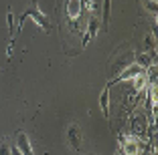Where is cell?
Wrapping results in <instances>:
<instances>
[{"label":"cell","mask_w":158,"mask_h":155,"mask_svg":"<svg viewBox=\"0 0 158 155\" xmlns=\"http://www.w3.org/2000/svg\"><path fill=\"white\" fill-rule=\"evenodd\" d=\"M27 18H33L35 24H39V26H41L45 32H51V22H49V18H47L45 14L39 10L37 4H31V6H28V8L19 16V28H23V24L27 22Z\"/></svg>","instance_id":"6da1fadb"},{"label":"cell","mask_w":158,"mask_h":155,"mask_svg":"<svg viewBox=\"0 0 158 155\" xmlns=\"http://www.w3.org/2000/svg\"><path fill=\"white\" fill-rule=\"evenodd\" d=\"M120 155H142V145L144 143L140 141V137L134 135H120Z\"/></svg>","instance_id":"7a4b0ae2"},{"label":"cell","mask_w":158,"mask_h":155,"mask_svg":"<svg viewBox=\"0 0 158 155\" xmlns=\"http://www.w3.org/2000/svg\"><path fill=\"white\" fill-rule=\"evenodd\" d=\"M83 12V2L81 0H67L65 2V16L69 20V24L73 26V30L79 28V18Z\"/></svg>","instance_id":"3957f363"},{"label":"cell","mask_w":158,"mask_h":155,"mask_svg":"<svg viewBox=\"0 0 158 155\" xmlns=\"http://www.w3.org/2000/svg\"><path fill=\"white\" fill-rule=\"evenodd\" d=\"M146 127H148V115L146 113H134L130 119V135L134 137H144L146 135Z\"/></svg>","instance_id":"277c9868"},{"label":"cell","mask_w":158,"mask_h":155,"mask_svg":"<svg viewBox=\"0 0 158 155\" xmlns=\"http://www.w3.org/2000/svg\"><path fill=\"white\" fill-rule=\"evenodd\" d=\"M67 141L73 147V151H81V143H83V135H81V129H79L77 123H71L67 127Z\"/></svg>","instance_id":"5b68a950"},{"label":"cell","mask_w":158,"mask_h":155,"mask_svg":"<svg viewBox=\"0 0 158 155\" xmlns=\"http://www.w3.org/2000/svg\"><path fill=\"white\" fill-rule=\"evenodd\" d=\"M99 28H102V20H99L98 16H89V22H87V28H85V32H83V41H81V46H85L89 41H93V38L98 37Z\"/></svg>","instance_id":"8992f818"},{"label":"cell","mask_w":158,"mask_h":155,"mask_svg":"<svg viewBox=\"0 0 158 155\" xmlns=\"http://www.w3.org/2000/svg\"><path fill=\"white\" fill-rule=\"evenodd\" d=\"M14 147H16L23 155H35L33 153V147H31V141H28V135L24 131L16 133V143H14Z\"/></svg>","instance_id":"52a82bcc"},{"label":"cell","mask_w":158,"mask_h":155,"mask_svg":"<svg viewBox=\"0 0 158 155\" xmlns=\"http://www.w3.org/2000/svg\"><path fill=\"white\" fill-rule=\"evenodd\" d=\"M134 63V52H126V55H122L120 59L116 60V64L112 67V73H114V77H116L118 73H120L122 68H126L128 64H132Z\"/></svg>","instance_id":"ba28073f"},{"label":"cell","mask_w":158,"mask_h":155,"mask_svg":"<svg viewBox=\"0 0 158 155\" xmlns=\"http://www.w3.org/2000/svg\"><path fill=\"white\" fill-rule=\"evenodd\" d=\"M134 63L140 64L142 68H148L152 63H156V55H150V52H138V55H134Z\"/></svg>","instance_id":"9c48e42d"},{"label":"cell","mask_w":158,"mask_h":155,"mask_svg":"<svg viewBox=\"0 0 158 155\" xmlns=\"http://www.w3.org/2000/svg\"><path fill=\"white\" fill-rule=\"evenodd\" d=\"M99 107L103 111V117L110 119V87H103L102 95H99Z\"/></svg>","instance_id":"30bf717a"},{"label":"cell","mask_w":158,"mask_h":155,"mask_svg":"<svg viewBox=\"0 0 158 155\" xmlns=\"http://www.w3.org/2000/svg\"><path fill=\"white\" fill-rule=\"evenodd\" d=\"M110 12H112V0H103V6H102V24H103V30H107V24H110Z\"/></svg>","instance_id":"8fae6325"},{"label":"cell","mask_w":158,"mask_h":155,"mask_svg":"<svg viewBox=\"0 0 158 155\" xmlns=\"http://www.w3.org/2000/svg\"><path fill=\"white\" fill-rule=\"evenodd\" d=\"M144 46H146V52H150V55H156V41H154V32H148V34H146Z\"/></svg>","instance_id":"7c38bea8"},{"label":"cell","mask_w":158,"mask_h":155,"mask_svg":"<svg viewBox=\"0 0 158 155\" xmlns=\"http://www.w3.org/2000/svg\"><path fill=\"white\" fill-rule=\"evenodd\" d=\"M83 2V10H87L89 16H95V12H98V2L95 0H81Z\"/></svg>","instance_id":"4fadbf2b"},{"label":"cell","mask_w":158,"mask_h":155,"mask_svg":"<svg viewBox=\"0 0 158 155\" xmlns=\"http://www.w3.org/2000/svg\"><path fill=\"white\" fill-rule=\"evenodd\" d=\"M142 4H144V8L148 10L152 16L158 14V2H156V0H142Z\"/></svg>","instance_id":"5bb4252c"},{"label":"cell","mask_w":158,"mask_h":155,"mask_svg":"<svg viewBox=\"0 0 158 155\" xmlns=\"http://www.w3.org/2000/svg\"><path fill=\"white\" fill-rule=\"evenodd\" d=\"M10 155H23V153H20V151L16 149L14 145H10Z\"/></svg>","instance_id":"9a60e30c"},{"label":"cell","mask_w":158,"mask_h":155,"mask_svg":"<svg viewBox=\"0 0 158 155\" xmlns=\"http://www.w3.org/2000/svg\"><path fill=\"white\" fill-rule=\"evenodd\" d=\"M116 155H120V153H116Z\"/></svg>","instance_id":"2e32d148"}]
</instances>
